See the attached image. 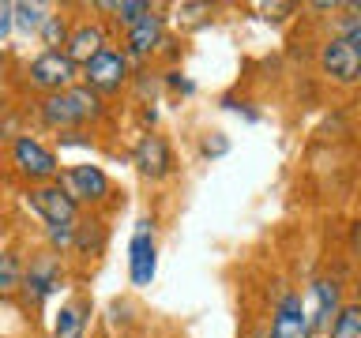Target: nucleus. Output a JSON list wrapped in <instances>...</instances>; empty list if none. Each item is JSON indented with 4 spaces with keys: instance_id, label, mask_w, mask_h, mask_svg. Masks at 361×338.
Here are the masks:
<instances>
[{
    "instance_id": "20e7f679",
    "label": "nucleus",
    "mask_w": 361,
    "mask_h": 338,
    "mask_svg": "<svg viewBox=\"0 0 361 338\" xmlns=\"http://www.w3.org/2000/svg\"><path fill=\"white\" fill-rule=\"evenodd\" d=\"M30 207L34 214L49 225V230H72L75 225V199L68 196V192L56 184H38V188H30Z\"/></svg>"
},
{
    "instance_id": "f3484780",
    "label": "nucleus",
    "mask_w": 361,
    "mask_h": 338,
    "mask_svg": "<svg viewBox=\"0 0 361 338\" xmlns=\"http://www.w3.org/2000/svg\"><path fill=\"white\" fill-rule=\"evenodd\" d=\"M23 263H19V256L16 252H0V293H11V289H19L23 286Z\"/></svg>"
},
{
    "instance_id": "b1692460",
    "label": "nucleus",
    "mask_w": 361,
    "mask_h": 338,
    "mask_svg": "<svg viewBox=\"0 0 361 338\" xmlns=\"http://www.w3.org/2000/svg\"><path fill=\"white\" fill-rule=\"evenodd\" d=\"M0 68H4V49H0Z\"/></svg>"
},
{
    "instance_id": "1a4fd4ad",
    "label": "nucleus",
    "mask_w": 361,
    "mask_h": 338,
    "mask_svg": "<svg viewBox=\"0 0 361 338\" xmlns=\"http://www.w3.org/2000/svg\"><path fill=\"white\" fill-rule=\"evenodd\" d=\"M312 327H309V312H305V301L298 293H286L279 301V312H275V323H271V338H309Z\"/></svg>"
},
{
    "instance_id": "6ab92c4d",
    "label": "nucleus",
    "mask_w": 361,
    "mask_h": 338,
    "mask_svg": "<svg viewBox=\"0 0 361 338\" xmlns=\"http://www.w3.org/2000/svg\"><path fill=\"white\" fill-rule=\"evenodd\" d=\"M102 11H113L121 23H128V27H135L140 19L151 15V4H143V0H121V4H98Z\"/></svg>"
},
{
    "instance_id": "5701e85b",
    "label": "nucleus",
    "mask_w": 361,
    "mask_h": 338,
    "mask_svg": "<svg viewBox=\"0 0 361 338\" xmlns=\"http://www.w3.org/2000/svg\"><path fill=\"white\" fill-rule=\"evenodd\" d=\"M350 241H354V252L361 256V222H354V237H350Z\"/></svg>"
},
{
    "instance_id": "39448f33",
    "label": "nucleus",
    "mask_w": 361,
    "mask_h": 338,
    "mask_svg": "<svg viewBox=\"0 0 361 338\" xmlns=\"http://www.w3.org/2000/svg\"><path fill=\"white\" fill-rule=\"evenodd\" d=\"M68 196H72L75 203H102L109 196V177L102 173L98 165H72V169H64L61 180H56Z\"/></svg>"
},
{
    "instance_id": "9d476101",
    "label": "nucleus",
    "mask_w": 361,
    "mask_h": 338,
    "mask_svg": "<svg viewBox=\"0 0 361 338\" xmlns=\"http://www.w3.org/2000/svg\"><path fill=\"white\" fill-rule=\"evenodd\" d=\"M102 49H106V30H102L98 23H79V27L68 34V42H64V56L75 68L79 64H90Z\"/></svg>"
},
{
    "instance_id": "0eeeda50",
    "label": "nucleus",
    "mask_w": 361,
    "mask_h": 338,
    "mask_svg": "<svg viewBox=\"0 0 361 338\" xmlns=\"http://www.w3.org/2000/svg\"><path fill=\"white\" fill-rule=\"evenodd\" d=\"M128 275L135 286H151L154 282V233H151V222H140L132 233V244H128Z\"/></svg>"
},
{
    "instance_id": "423d86ee",
    "label": "nucleus",
    "mask_w": 361,
    "mask_h": 338,
    "mask_svg": "<svg viewBox=\"0 0 361 338\" xmlns=\"http://www.w3.org/2000/svg\"><path fill=\"white\" fill-rule=\"evenodd\" d=\"M83 79L94 94H109V90H121L124 79H128V61L117 49H102L90 64H83Z\"/></svg>"
},
{
    "instance_id": "aec40b11",
    "label": "nucleus",
    "mask_w": 361,
    "mask_h": 338,
    "mask_svg": "<svg viewBox=\"0 0 361 338\" xmlns=\"http://www.w3.org/2000/svg\"><path fill=\"white\" fill-rule=\"evenodd\" d=\"M64 34H68L64 19H61V15H49V23L42 27V38H45V45H49V53H56V45L64 42Z\"/></svg>"
},
{
    "instance_id": "2eb2a0df",
    "label": "nucleus",
    "mask_w": 361,
    "mask_h": 338,
    "mask_svg": "<svg viewBox=\"0 0 361 338\" xmlns=\"http://www.w3.org/2000/svg\"><path fill=\"white\" fill-rule=\"evenodd\" d=\"M11 23H16L23 34H38L45 23H49V8L30 4V0H19V4H11Z\"/></svg>"
},
{
    "instance_id": "4468645a",
    "label": "nucleus",
    "mask_w": 361,
    "mask_h": 338,
    "mask_svg": "<svg viewBox=\"0 0 361 338\" xmlns=\"http://www.w3.org/2000/svg\"><path fill=\"white\" fill-rule=\"evenodd\" d=\"M158 42H162V15H147L140 19L135 27H128V49L135 56H147V53H154L158 49Z\"/></svg>"
},
{
    "instance_id": "f03ea898",
    "label": "nucleus",
    "mask_w": 361,
    "mask_h": 338,
    "mask_svg": "<svg viewBox=\"0 0 361 338\" xmlns=\"http://www.w3.org/2000/svg\"><path fill=\"white\" fill-rule=\"evenodd\" d=\"M11 162H16V169H19L27 180H42V184H53L56 173H61L56 154H53L45 143L30 139V135H19V139L11 143Z\"/></svg>"
},
{
    "instance_id": "6e6552de",
    "label": "nucleus",
    "mask_w": 361,
    "mask_h": 338,
    "mask_svg": "<svg viewBox=\"0 0 361 338\" xmlns=\"http://www.w3.org/2000/svg\"><path fill=\"white\" fill-rule=\"evenodd\" d=\"M320 64H324V72L331 79H338V83H357L361 79V53L346 38L327 42L324 53H320Z\"/></svg>"
},
{
    "instance_id": "ddd939ff",
    "label": "nucleus",
    "mask_w": 361,
    "mask_h": 338,
    "mask_svg": "<svg viewBox=\"0 0 361 338\" xmlns=\"http://www.w3.org/2000/svg\"><path fill=\"white\" fill-rule=\"evenodd\" d=\"M312 301H316V312L309 315V327L312 331H324V327H331V315H338V286L335 282H316L312 286Z\"/></svg>"
},
{
    "instance_id": "dca6fc26",
    "label": "nucleus",
    "mask_w": 361,
    "mask_h": 338,
    "mask_svg": "<svg viewBox=\"0 0 361 338\" xmlns=\"http://www.w3.org/2000/svg\"><path fill=\"white\" fill-rule=\"evenodd\" d=\"M83 327H87V315H83V304L79 301L64 304V308L56 312V323H53L56 338H83Z\"/></svg>"
},
{
    "instance_id": "4be33fe9",
    "label": "nucleus",
    "mask_w": 361,
    "mask_h": 338,
    "mask_svg": "<svg viewBox=\"0 0 361 338\" xmlns=\"http://www.w3.org/2000/svg\"><path fill=\"white\" fill-rule=\"evenodd\" d=\"M346 42H350V45H354V49L361 53V19H354V23L346 27Z\"/></svg>"
},
{
    "instance_id": "f257e3e1",
    "label": "nucleus",
    "mask_w": 361,
    "mask_h": 338,
    "mask_svg": "<svg viewBox=\"0 0 361 338\" xmlns=\"http://www.w3.org/2000/svg\"><path fill=\"white\" fill-rule=\"evenodd\" d=\"M38 113L49 128H75V124H87L98 117L102 101L90 87H68L61 94H45Z\"/></svg>"
},
{
    "instance_id": "f8f14e48",
    "label": "nucleus",
    "mask_w": 361,
    "mask_h": 338,
    "mask_svg": "<svg viewBox=\"0 0 361 338\" xmlns=\"http://www.w3.org/2000/svg\"><path fill=\"white\" fill-rule=\"evenodd\" d=\"M135 165L143 169L147 177H162V173H169V146L158 139V135H143L140 139V146H135Z\"/></svg>"
},
{
    "instance_id": "7ed1b4c3",
    "label": "nucleus",
    "mask_w": 361,
    "mask_h": 338,
    "mask_svg": "<svg viewBox=\"0 0 361 338\" xmlns=\"http://www.w3.org/2000/svg\"><path fill=\"white\" fill-rule=\"evenodd\" d=\"M75 75H79L75 64L68 61L61 49H56V53L45 49L42 56H34L30 68H27V83L34 90H45V94H61V90L75 87Z\"/></svg>"
},
{
    "instance_id": "412c9836",
    "label": "nucleus",
    "mask_w": 361,
    "mask_h": 338,
    "mask_svg": "<svg viewBox=\"0 0 361 338\" xmlns=\"http://www.w3.org/2000/svg\"><path fill=\"white\" fill-rule=\"evenodd\" d=\"M11 27H16V23H11V4H4V0H0V42L11 34Z\"/></svg>"
},
{
    "instance_id": "9b49d317",
    "label": "nucleus",
    "mask_w": 361,
    "mask_h": 338,
    "mask_svg": "<svg viewBox=\"0 0 361 338\" xmlns=\"http://www.w3.org/2000/svg\"><path fill=\"white\" fill-rule=\"evenodd\" d=\"M23 286H27V293L34 301L49 297V293L61 286V267H56V256H38L30 263V270L23 275Z\"/></svg>"
},
{
    "instance_id": "a211bd4d",
    "label": "nucleus",
    "mask_w": 361,
    "mask_h": 338,
    "mask_svg": "<svg viewBox=\"0 0 361 338\" xmlns=\"http://www.w3.org/2000/svg\"><path fill=\"white\" fill-rule=\"evenodd\" d=\"M331 338H361V304H346V308L335 315Z\"/></svg>"
}]
</instances>
